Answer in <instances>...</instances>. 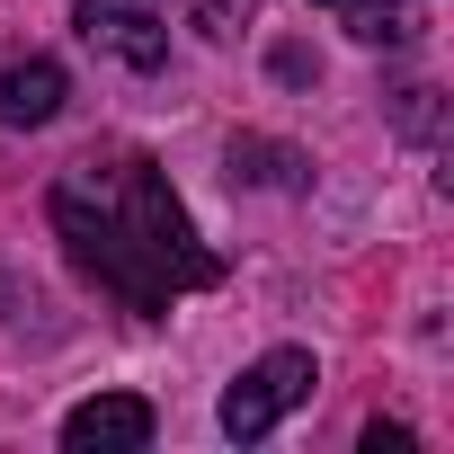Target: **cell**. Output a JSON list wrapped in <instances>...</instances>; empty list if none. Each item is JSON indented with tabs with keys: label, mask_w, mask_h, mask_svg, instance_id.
<instances>
[{
	"label": "cell",
	"mask_w": 454,
	"mask_h": 454,
	"mask_svg": "<svg viewBox=\"0 0 454 454\" xmlns=\"http://www.w3.org/2000/svg\"><path fill=\"white\" fill-rule=\"evenodd\" d=\"M312 10H330L356 45H410L419 19H427V0H312Z\"/></svg>",
	"instance_id": "8992f818"
},
{
	"label": "cell",
	"mask_w": 454,
	"mask_h": 454,
	"mask_svg": "<svg viewBox=\"0 0 454 454\" xmlns=\"http://www.w3.org/2000/svg\"><path fill=\"white\" fill-rule=\"evenodd\" d=\"M63 98H72V81H63V63H54V54H27V63L0 72V125H10V134L54 125V116H63Z\"/></svg>",
	"instance_id": "5b68a950"
},
{
	"label": "cell",
	"mask_w": 454,
	"mask_h": 454,
	"mask_svg": "<svg viewBox=\"0 0 454 454\" xmlns=\"http://www.w3.org/2000/svg\"><path fill=\"white\" fill-rule=\"evenodd\" d=\"M392 125H401L410 143H436V90H419V81L392 90Z\"/></svg>",
	"instance_id": "9c48e42d"
},
{
	"label": "cell",
	"mask_w": 454,
	"mask_h": 454,
	"mask_svg": "<svg viewBox=\"0 0 454 454\" xmlns=\"http://www.w3.org/2000/svg\"><path fill=\"white\" fill-rule=\"evenodd\" d=\"M312 160L294 143H268V134H232V187H303Z\"/></svg>",
	"instance_id": "52a82bcc"
},
{
	"label": "cell",
	"mask_w": 454,
	"mask_h": 454,
	"mask_svg": "<svg viewBox=\"0 0 454 454\" xmlns=\"http://www.w3.org/2000/svg\"><path fill=\"white\" fill-rule=\"evenodd\" d=\"M152 401L143 392H98V401H81L72 419H63V445L72 454H143L152 445Z\"/></svg>",
	"instance_id": "277c9868"
},
{
	"label": "cell",
	"mask_w": 454,
	"mask_h": 454,
	"mask_svg": "<svg viewBox=\"0 0 454 454\" xmlns=\"http://www.w3.org/2000/svg\"><path fill=\"white\" fill-rule=\"evenodd\" d=\"M45 223L72 250V268L116 294L134 321H160L178 294L223 286V259L196 241L187 205L169 196L152 152H90L45 187Z\"/></svg>",
	"instance_id": "6da1fadb"
},
{
	"label": "cell",
	"mask_w": 454,
	"mask_h": 454,
	"mask_svg": "<svg viewBox=\"0 0 454 454\" xmlns=\"http://www.w3.org/2000/svg\"><path fill=\"white\" fill-rule=\"evenodd\" d=\"M312 383H321L312 348H268L259 365H241V374H232V392H223V436H232V445H259L286 410H303V401H312Z\"/></svg>",
	"instance_id": "7a4b0ae2"
},
{
	"label": "cell",
	"mask_w": 454,
	"mask_h": 454,
	"mask_svg": "<svg viewBox=\"0 0 454 454\" xmlns=\"http://www.w3.org/2000/svg\"><path fill=\"white\" fill-rule=\"evenodd\" d=\"M72 27H81L107 63H125V72H160V63H169V27H160L152 0H81Z\"/></svg>",
	"instance_id": "3957f363"
},
{
	"label": "cell",
	"mask_w": 454,
	"mask_h": 454,
	"mask_svg": "<svg viewBox=\"0 0 454 454\" xmlns=\"http://www.w3.org/2000/svg\"><path fill=\"white\" fill-rule=\"evenodd\" d=\"M365 454H410V427H383V419H374V427H365Z\"/></svg>",
	"instance_id": "30bf717a"
},
{
	"label": "cell",
	"mask_w": 454,
	"mask_h": 454,
	"mask_svg": "<svg viewBox=\"0 0 454 454\" xmlns=\"http://www.w3.org/2000/svg\"><path fill=\"white\" fill-rule=\"evenodd\" d=\"M169 10L196 27V36H214V45H232L250 19H259V0H169Z\"/></svg>",
	"instance_id": "ba28073f"
}]
</instances>
